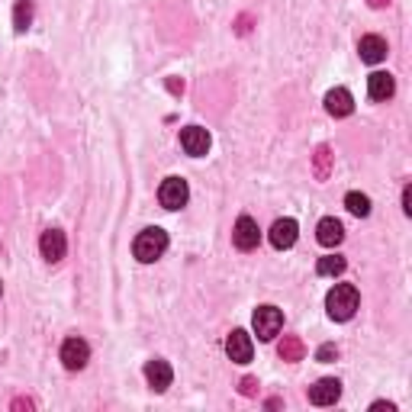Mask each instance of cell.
<instances>
[{
  "label": "cell",
  "mask_w": 412,
  "mask_h": 412,
  "mask_svg": "<svg viewBox=\"0 0 412 412\" xmlns=\"http://www.w3.org/2000/svg\"><path fill=\"white\" fill-rule=\"evenodd\" d=\"M341 396V384L335 377H322L316 387H310V403L312 406H335Z\"/></svg>",
  "instance_id": "obj_12"
},
{
  "label": "cell",
  "mask_w": 412,
  "mask_h": 412,
  "mask_svg": "<svg viewBox=\"0 0 412 412\" xmlns=\"http://www.w3.org/2000/svg\"><path fill=\"white\" fill-rule=\"evenodd\" d=\"M358 52H361V61H367V65H380V61L390 55V45H387L384 36H361Z\"/></svg>",
  "instance_id": "obj_14"
},
{
  "label": "cell",
  "mask_w": 412,
  "mask_h": 412,
  "mask_svg": "<svg viewBox=\"0 0 412 412\" xmlns=\"http://www.w3.org/2000/svg\"><path fill=\"white\" fill-rule=\"evenodd\" d=\"M316 358H319V361H322V364H332L335 358H339V348H335V345H319Z\"/></svg>",
  "instance_id": "obj_22"
},
{
  "label": "cell",
  "mask_w": 412,
  "mask_h": 412,
  "mask_svg": "<svg viewBox=\"0 0 412 412\" xmlns=\"http://www.w3.org/2000/svg\"><path fill=\"white\" fill-rule=\"evenodd\" d=\"M0 293H4V283H0Z\"/></svg>",
  "instance_id": "obj_29"
},
{
  "label": "cell",
  "mask_w": 412,
  "mask_h": 412,
  "mask_svg": "<svg viewBox=\"0 0 412 412\" xmlns=\"http://www.w3.org/2000/svg\"><path fill=\"white\" fill-rule=\"evenodd\" d=\"M232 242H235V248H242V252L258 248V242H261L258 223H254L252 216H239V223H235V229H232Z\"/></svg>",
  "instance_id": "obj_6"
},
{
  "label": "cell",
  "mask_w": 412,
  "mask_h": 412,
  "mask_svg": "<svg viewBox=\"0 0 412 412\" xmlns=\"http://www.w3.org/2000/svg\"><path fill=\"white\" fill-rule=\"evenodd\" d=\"M367 94L370 100H390L396 94V81H393L390 71H374L367 78Z\"/></svg>",
  "instance_id": "obj_15"
},
{
  "label": "cell",
  "mask_w": 412,
  "mask_h": 412,
  "mask_svg": "<svg viewBox=\"0 0 412 412\" xmlns=\"http://www.w3.org/2000/svg\"><path fill=\"white\" fill-rule=\"evenodd\" d=\"M345 206H348V213H355V216H367V213H370V196L351 190V194L345 196Z\"/></svg>",
  "instance_id": "obj_20"
},
{
  "label": "cell",
  "mask_w": 412,
  "mask_h": 412,
  "mask_svg": "<svg viewBox=\"0 0 412 412\" xmlns=\"http://www.w3.org/2000/svg\"><path fill=\"white\" fill-rule=\"evenodd\" d=\"M277 355H281L283 361H303L306 348H303V341H300V335H283L281 348H277Z\"/></svg>",
  "instance_id": "obj_17"
},
{
  "label": "cell",
  "mask_w": 412,
  "mask_h": 412,
  "mask_svg": "<svg viewBox=\"0 0 412 412\" xmlns=\"http://www.w3.org/2000/svg\"><path fill=\"white\" fill-rule=\"evenodd\" d=\"M39 252H42V258L45 261H61L65 258V252H68V239H65V232L61 229H45L42 232V239H39Z\"/></svg>",
  "instance_id": "obj_8"
},
{
  "label": "cell",
  "mask_w": 412,
  "mask_h": 412,
  "mask_svg": "<svg viewBox=\"0 0 412 412\" xmlns=\"http://www.w3.org/2000/svg\"><path fill=\"white\" fill-rule=\"evenodd\" d=\"M58 358H61V364H65L68 370H81L87 361H90V345H87L84 339H78V335H71V339L61 341Z\"/></svg>",
  "instance_id": "obj_5"
},
{
  "label": "cell",
  "mask_w": 412,
  "mask_h": 412,
  "mask_svg": "<svg viewBox=\"0 0 412 412\" xmlns=\"http://www.w3.org/2000/svg\"><path fill=\"white\" fill-rule=\"evenodd\" d=\"M358 306H361V293H358L355 283H335V287L329 290V297H326L329 319L348 322V319L358 312Z\"/></svg>",
  "instance_id": "obj_1"
},
{
  "label": "cell",
  "mask_w": 412,
  "mask_h": 412,
  "mask_svg": "<svg viewBox=\"0 0 412 412\" xmlns=\"http://www.w3.org/2000/svg\"><path fill=\"white\" fill-rule=\"evenodd\" d=\"M187 200H190V187L184 177H167L158 187V203L165 210H181V206H187Z\"/></svg>",
  "instance_id": "obj_4"
},
{
  "label": "cell",
  "mask_w": 412,
  "mask_h": 412,
  "mask_svg": "<svg viewBox=\"0 0 412 412\" xmlns=\"http://www.w3.org/2000/svg\"><path fill=\"white\" fill-rule=\"evenodd\" d=\"M145 380H148V387H152L155 393H165L167 387H171V380H174L171 364L161 361V358H152V361L145 364Z\"/></svg>",
  "instance_id": "obj_10"
},
{
  "label": "cell",
  "mask_w": 412,
  "mask_h": 412,
  "mask_svg": "<svg viewBox=\"0 0 412 412\" xmlns=\"http://www.w3.org/2000/svg\"><path fill=\"white\" fill-rule=\"evenodd\" d=\"M316 271L322 277H339L341 271H345V258H341V254H326V258H319Z\"/></svg>",
  "instance_id": "obj_19"
},
{
  "label": "cell",
  "mask_w": 412,
  "mask_h": 412,
  "mask_svg": "<svg viewBox=\"0 0 412 412\" xmlns=\"http://www.w3.org/2000/svg\"><path fill=\"white\" fill-rule=\"evenodd\" d=\"M403 213H406V216H412V187H409V184L403 187Z\"/></svg>",
  "instance_id": "obj_24"
},
{
  "label": "cell",
  "mask_w": 412,
  "mask_h": 412,
  "mask_svg": "<svg viewBox=\"0 0 412 412\" xmlns=\"http://www.w3.org/2000/svg\"><path fill=\"white\" fill-rule=\"evenodd\" d=\"M242 393H245V396H254V393H258V380H254V377H245V380H242Z\"/></svg>",
  "instance_id": "obj_23"
},
{
  "label": "cell",
  "mask_w": 412,
  "mask_h": 412,
  "mask_svg": "<svg viewBox=\"0 0 412 412\" xmlns=\"http://www.w3.org/2000/svg\"><path fill=\"white\" fill-rule=\"evenodd\" d=\"M225 355H229L235 364H248V361H252V355H254L252 335L242 332V329H235V332L225 339Z\"/></svg>",
  "instance_id": "obj_9"
},
{
  "label": "cell",
  "mask_w": 412,
  "mask_h": 412,
  "mask_svg": "<svg viewBox=\"0 0 412 412\" xmlns=\"http://www.w3.org/2000/svg\"><path fill=\"white\" fill-rule=\"evenodd\" d=\"M370 7H387V4H390V0H367Z\"/></svg>",
  "instance_id": "obj_28"
},
{
  "label": "cell",
  "mask_w": 412,
  "mask_h": 412,
  "mask_svg": "<svg viewBox=\"0 0 412 412\" xmlns=\"http://www.w3.org/2000/svg\"><path fill=\"white\" fill-rule=\"evenodd\" d=\"M326 110H329V116H335V119L351 116V113H355V97H351V90H345V87L329 90V94H326Z\"/></svg>",
  "instance_id": "obj_13"
},
{
  "label": "cell",
  "mask_w": 412,
  "mask_h": 412,
  "mask_svg": "<svg viewBox=\"0 0 412 412\" xmlns=\"http://www.w3.org/2000/svg\"><path fill=\"white\" fill-rule=\"evenodd\" d=\"M181 148L194 158L210 152V132L203 129V126H184L181 129Z\"/></svg>",
  "instance_id": "obj_7"
},
{
  "label": "cell",
  "mask_w": 412,
  "mask_h": 412,
  "mask_svg": "<svg viewBox=\"0 0 412 412\" xmlns=\"http://www.w3.org/2000/svg\"><path fill=\"white\" fill-rule=\"evenodd\" d=\"M33 0H16V7H13V29L16 33H26L29 26H33Z\"/></svg>",
  "instance_id": "obj_18"
},
{
  "label": "cell",
  "mask_w": 412,
  "mask_h": 412,
  "mask_svg": "<svg viewBox=\"0 0 412 412\" xmlns=\"http://www.w3.org/2000/svg\"><path fill=\"white\" fill-rule=\"evenodd\" d=\"M329 165H332V148H329V145H319L316 148V177L319 181L329 177Z\"/></svg>",
  "instance_id": "obj_21"
},
{
  "label": "cell",
  "mask_w": 412,
  "mask_h": 412,
  "mask_svg": "<svg viewBox=\"0 0 412 412\" xmlns=\"http://www.w3.org/2000/svg\"><path fill=\"white\" fill-rule=\"evenodd\" d=\"M13 409H33V399H13Z\"/></svg>",
  "instance_id": "obj_25"
},
{
  "label": "cell",
  "mask_w": 412,
  "mask_h": 412,
  "mask_svg": "<svg viewBox=\"0 0 412 412\" xmlns=\"http://www.w3.org/2000/svg\"><path fill=\"white\" fill-rule=\"evenodd\" d=\"M165 252H167V232L158 229V225H152V229H142L136 235V242H132V254H136L142 264H152V261H158Z\"/></svg>",
  "instance_id": "obj_2"
},
{
  "label": "cell",
  "mask_w": 412,
  "mask_h": 412,
  "mask_svg": "<svg viewBox=\"0 0 412 412\" xmlns=\"http://www.w3.org/2000/svg\"><path fill=\"white\" fill-rule=\"evenodd\" d=\"M167 87H171V94H181L184 84H177V81H167Z\"/></svg>",
  "instance_id": "obj_27"
},
{
  "label": "cell",
  "mask_w": 412,
  "mask_h": 412,
  "mask_svg": "<svg viewBox=\"0 0 412 412\" xmlns=\"http://www.w3.org/2000/svg\"><path fill=\"white\" fill-rule=\"evenodd\" d=\"M283 329V312L277 306H258L254 310V332L261 341H271L274 335H281Z\"/></svg>",
  "instance_id": "obj_3"
},
{
  "label": "cell",
  "mask_w": 412,
  "mask_h": 412,
  "mask_svg": "<svg viewBox=\"0 0 412 412\" xmlns=\"http://www.w3.org/2000/svg\"><path fill=\"white\" fill-rule=\"evenodd\" d=\"M316 239H319V245H326V248L341 245V239H345V225H341L335 216L319 219V225H316Z\"/></svg>",
  "instance_id": "obj_16"
},
{
  "label": "cell",
  "mask_w": 412,
  "mask_h": 412,
  "mask_svg": "<svg viewBox=\"0 0 412 412\" xmlns=\"http://www.w3.org/2000/svg\"><path fill=\"white\" fill-rule=\"evenodd\" d=\"M268 235H271V245L283 252V248H293V245H297L300 225H297V219H290V216H287V219H277V223L271 225Z\"/></svg>",
  "instance_id": "obj_11"
},
{
  "label": "cell",
  "mask_w": 412,
  "mask_h": 412,
  "mask_svg": "<svg viewBox=\"0 0 412 412\" xmlns=\"http://www.w3.org/2000/svg\"><path fill=\"white\" fill-rule=\"evenodd\" d=\"M370 409H387V412H393V409H396V406H393V403H374V406H370Z\"/></svg>",
  "instance_id": "obj_26"
}]
</instances>
